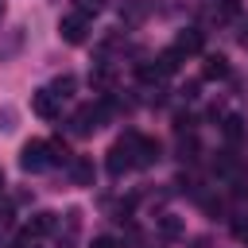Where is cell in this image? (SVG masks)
<instances>
[{
    "label": "cell",
    "mask_w": 248,
    "mask_h": 248,
    "mask_svg": "<svg viewBox=\"0 0 248 248\" xmlns=\"http://www.w3.org/2000/svg\"><path fill=\"white\" fill-rule=\"evenodd\" d=\"M81 12H101V0H78Z\"/></svg>",
    "instance_id": "cell-9"
},
{
    "label": "cell",
    "mask_w": 248,
    "mask_h": 248,
    "mask_svg": "<svg viewBox=\"0 0 248 248\" xmlns=\"http://www.w3.org/2000/svg\"><path fill=\"white\" fill-rule=\"evenodd\" d=\"M50 225H54V221H50V213H39V217L27 225V236H43V232H50Z\"/></svg>",
    "instance_id": "cell-6"
},
{
    "label": "cell",
    "mask_w": 248,
    "mask_h": 248,
    "mask_svg": "<svg viewBox=\"0 0 248 248\" xmlns=\"http://www.w3.org/2000/svg\"><path fill=\"white\" fill-rule=\"evenodd\" d=\"M163 232L167 236H178V221H163Z\"/></svg>",
    "instance_id": "cell-11"
},
{
    "label": "cell",
    "mask_w": 248,
    "mask_h": 248,
    "mask_svg": "<svg viewBox=\"0 0 248 248\" xmlns=\"http://www.w3.org/2000/svg\"><path fill=\"white\" fill-rule=\"evenodd\" d=\"M93 248H116V240H112V236H97V240H93Z\"/></svg>",
    "instance_id": "cell-10"
},
{
    "label": "cell",
    "mask_w": 248,
    "mask_h": 248,
    "mask_svg": "<svg viewBox=\"0 0 248 248\" xmlns=\"http://www.w3.org/2000/svg\"><path fill=\"white\" fill-rule=\"evenodd\" d=\"M178 50H190V54H194V50H202V31H194V27H190V31L178 39Z\"/></svg>",
    "instance_id": "cell-5"
},
{
    "label": "cell",
    "mask_w": 248,
    "mask_h": 248,
    "mask_svg": "<svg viewBox=\"0 0 248 248\" xmlns=\"http://www.w3.org/2000/svg\"><path fill=\"white\" fill-rule=\"evenodd\" d=\"M62 35H66V43H81L85 39V19L81 16H66L62 19Z\"/></svg>",
    "instance_id": "cell-2"
},
{
    "label": "cell",
    "mask_w": 248,
    "mask_h": 248,
    "mask_svg": "<svg viewBox=\"0 0 248 248\" xmlns=\"http://www.w3.org/2000/svg\"><path fill=\"white\" fill-rule=\"evenodd\" d=\"M31 108H35L39 116H54V93H50V89H35V93H31Z\"/></svg>",
    "instance_id": "cell-3"
},
{
    "label": "cell",
    "mask_w": 248,
    "mask_h": 248,
    "mask_svg": "<svg viewBox=\"0 0 248 248\" xmlns=\"http://www.w3.org/2000/svg\"><path fill=\"white\" fill-rule=\"evenodd\" d=\"M232 232H236L240 240H248V225H244V221H236V225H232Z\"/></svg>",
    "instance_id": "cell-12"
},
{
    "label": "cell",
    "mask_w": 248,
    "mask_h": 248,
    "mask_svg": "<svg viewBox=\"0 0 248 248\" xmlns=\"http://www.w3.org/2000/svg\"><path fill=\"white\" fill-rule=\"evenodd\" d=\"M70 174H74V182H89V178H93V163H89V159H74Z\"/></svg>",
    "instance_id": "cell-4"
},
{
    "label": "cell",
    "mask_w": 248,
    "mask_h": 248,
    "mask_svg": "<svg viewBox=\"0 0 248 248\" xmlns=\"http://www.w3.org/2000/svg\"><path fill=\"white\" fill-rule=\"evenodd\" d=\"M46 151H50L46 143H27V147H23V159H19L23 170H43V167H46Z\"/></svg>",
    "instance_id": "cell-1"
},
{
    "label": "cell",
    "mask_w": 248,
    "mask_h": 248,
    "mask_svg": "<svg viewBox=\"0 0 248 248\" xmlns=\"http://www.w3.org/2000/svg\"><path fill=\"white\" fill-rule=\"evenodd\" d=\"M225 136L229 140H240V116H229L225 120Z\"/></svg>",
    "instance_id": "cell-8"
},
{
    "label": "cell",
    "mask_w": 248,
    "mask_h": 248,
    "mask_svg": "<svg viewBox=\"0 0 248 248\" xmlns=\"http://www.w3.org/2000/svg\"><path fill=\"white\" fill-rule=\"evenodd\" d=\"M229 74V66H225V58L217 54V58H205V78H225Z\"/></svg>",
    "instance_id": "cell-7"
}]
</instances>
